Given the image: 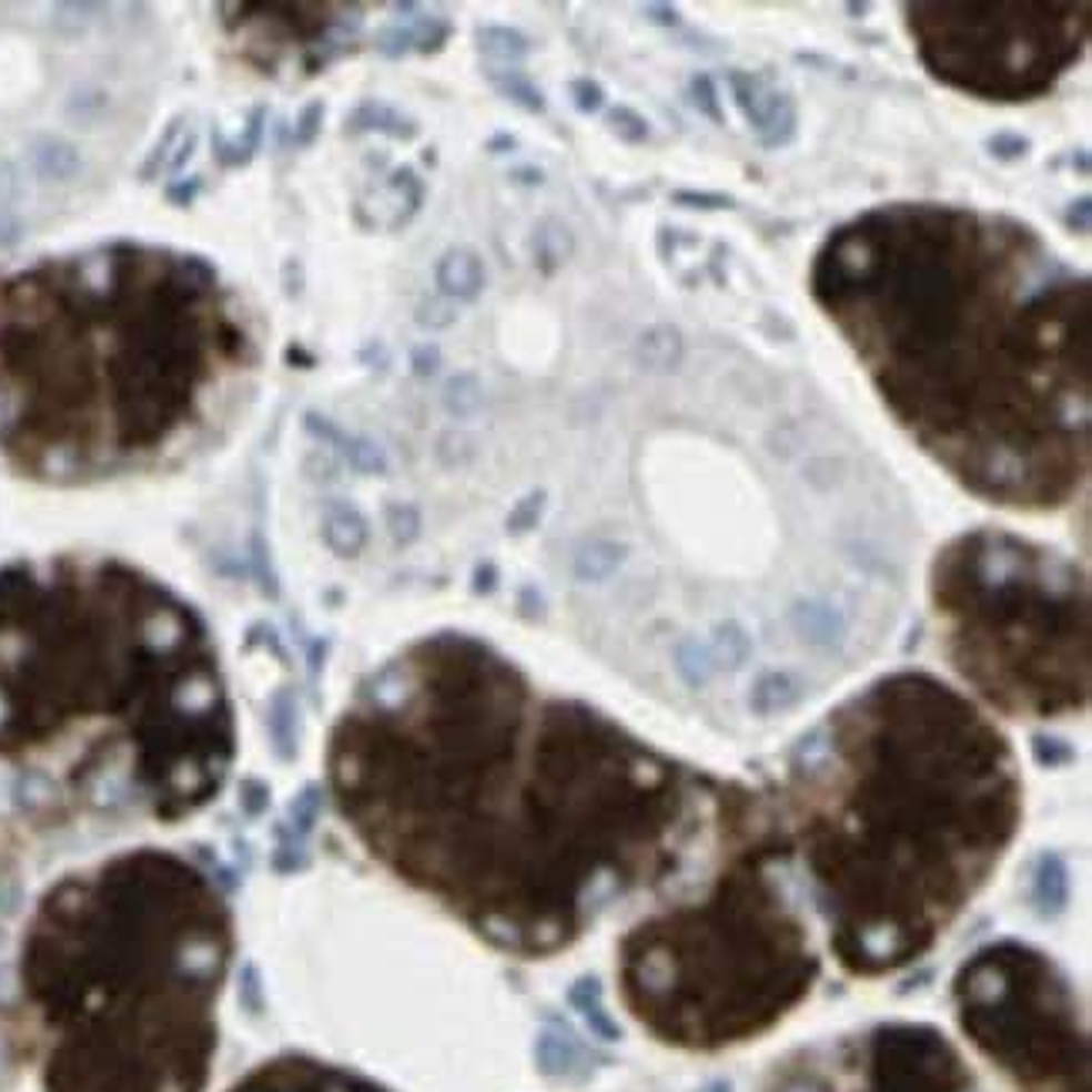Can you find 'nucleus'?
Wrapping results in <instances>:
<instances>
[{"instance_id": "obj_12", "label": "nucleus", "mask_w": 1092, "mask_h": 1092, "mask_svg": "<svg viewBox=\"0 0 1092 1092\" xmlns=\"http://www.w3.org/2000/svg\"><path fill=\"white\" fill-rule=\"evenodd\" d=\"M18 195V175L8 162H0V209H8Z\"/></svg>"}, {"instance_id": "obj_5", "label": "nucleus", "mask_w": 1092, "mask_h": 1092, "mask_svg": "<svg viewBox=\"0 0 1092 1092\" xmlns=\"http://www.w3.org/2000/svg\"><path fill=\"white\" fill-rule=\"evenodd\" d=\"M790 847L770 793L686 894L659 901L619 944L633 1009L679 1039H726L783 1009L813 975Z\"/></svg>"}, {"instance_id": "obj_13", "label": "nucleus", "mask_w": 1092, "mask_h": 1092, "mask_svg": "<svg viewBox=\"0 0 1092 1092\" xmlns=\"http://www.w3.org/2000/svg\"><path fill=\"white\" fill-rule=\"evenodd\" d=\"M18 235H21V225L8 215H0V246H11Z\"/></svg>"}, {"instance_id": "obj_1", "label": "nucleus", "mask_w": 1092, "mask_h": 1092, "mask_svg": "<svg viewBox=\"0 0 1092 1092\" xmlns=\"http://www.w3.org/2000/svg\"><path fill=\"white\" fill-rule=\"evenodd\" d=\"M336 817L377 868L518 954L578 941L605 911L699 884L757 810L467 636L401 653L340 712Z\"/></svg>"}, {"instance_id": "obj_7", "label": "nucleus", "mask_w": 1092, "mask_h": 1092, "mask_svg": "<svg viewBox=\"0 0 1092 1092\" xmlns=\"http://www.w3.org/2000/svg\"><path fill=\"white\" fill-rule=\"evenodd\" d=\"M964 1025L1035 1092H1082V1042L1052 964L1025 944H992L964 968Z\"/></svg>"}, {"instance_id": "obj_4", "label": "nucleus", "mask_w": 1092, "mask_h": 1092, "mask_svg": "<svg viewBox=\"0 0 1092 1092\" xmlns=\"http://www.w3.org/2000/svg\"><path fill=\"white\" fill-rule=\"evenodd\" d=\"M232 951L222 884L182 855H125L61 888L34 964L74 1015L71 1092H202Z\"/></svg>"}, {"instance_id": "obj_10", "label": "nucleus", "mask_w": 1092, "mask_h": 1092, "mask_svg": "<svg viewBox=\"0 0 1092 1092\" xmlns=\"http://www.w3.org/2000/svg\"><path fill=\"white\" fill-rule=\"evenodd\" d=\"M31 165L48 182H64L78 172V152L58 139H41L31 152Z\"/></svg>"}, {"instance_id": "obj_11", "label": "nucleus", "mask_w": 1092, "mask_h": 1092, "mask_svg": "<svg viewBox=\"0 0 1092 1092\" xmlns=\"http://www.w3.org/2000/svg\"><path fill=\"white\" fill-rule=\"evenodd\" d=\"M441 286L447 290V293H454V296H471L477 286H481V266H477V260L474 256H467V253H457V256H447L444 263H441Z\"/></svg>"}, {"instance_id": "obj_3", "label": "nucleus", "mask_w": 1092, "mask_h": 1092, "mask_svg": "<svg viewBox=\"0 0 1092 1092\" xmlns=\"http://www.w3.org/2000/svg\"><path fill=\"white\" fill-rule=\"evenodd\" d=\"M0 613V740L41 750L101 719L121 803L152 823L205 813L235 767L225 673L195 609L129 572L11 595Z\"/></svg>"}, {"instance_id": "obj_9", "label": "nucleus", "mask_w": 1092, "mask_h": 1092, "mask_svg": "<svg viewBox=\"0 0 1092 1092\" xmlns=\"http://www.w3.org/2000/svg\"><path fill=\"white\" fill-rule=\"evenodd\" d=\"M734 91H737V101L744 104V111L750 114V121H754L760 132L780 125L783 98L764 78H757V74H734Z\"/></svg>"}, {"instance_id": "obj_8", "label": "nucleus", "mask_w": 1092, "mask_h": 1092, "mask_svg": "<svg viewBox=\"0 0 1092 1092\" xmlns=\"http://www.w3.org/2000/svg\"><path fill=\"white\" fill-rule=\"evenodd\" d=\"M232 1092H377V1089L306 1059H280L246 1075Z\"/></svg>"}, {"instance_id": "obj_6", "label": "nucleus", "mask_w": 1092, "mask_h": 1092, "mask_svg": "<svg viewBox=\"0 0 1092 1092\" xmlns=\"http://www.w3.org/2000/svg\"><path fill=\"white\" fill-rule=\"evenodd\" d=\"M931 601L961 679L1009 716L1055 719L1089 696V598L1072 562L1005 532L954 538Z\"/></svg>"}, {"instance_id": "obj_2", "label": "nucleus", "mask_w": 1092, "mask_h": 1092, "mask_svg": "<svg viewBox=\"0 0 1092 1092\" xmlns=\"http://www.w3.org/2000/svg\"><path fill=\"white\" fill-rule=\"evenodd\" d=\"M767 793L800 894L855 968L931 948L989 888L1022 827L1012 744L918 673L840 706Z\"/></svg>"}]
</instances>
